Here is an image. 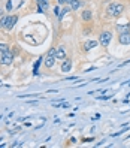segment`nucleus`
<instances>
[{"label": "nucleus", "instance_id": "obj_1", "mask_svg": "<svg viewBox=\"0 0 130 148\" xmlns=\"http://www.w3.org/2000/svg\"><path fill=\"white\" fill-rule=\"evenodd\" d=\"M123 11H124V5H123V3L112 2V3L108 5V12H109V15H112V16H120L121 14H123Z\"/></svg>", "mask_w": 130, "mask_h": 148}, {"label": "nucleus", "instance_id": "obj_2", "mask_svg": "<svg viewBox=\"0 0 130 148\" xmlns=\"http://www.w3.org/2000/svg\"><path fill=\"white\" fill-rule=\"evenodd\" d=\"M55 48H51L49 51H48V56H47V58H45V62H43V64H45V67H53L54 66V63H55Z\"/></svg>", "mask_w": 130, "mask_h": 148}, {"label": "nucleus", "instance_id": "obj_3", "mask_svg": "<svg viewBox=\"0 0 130 148\" xmlns=\"http://www.w3.org/2000/svg\"><path fill=\"white\" fill-rule=\"evenodd\" d=\"M14 60V54L11 53V49H6L2 53V58H0V63H2L3 66H9L12 63Z\"/></svg>", "mask_w": 130, "mask_h": 148}, {"label": "nucleus", "instance_id": "obj_4", "mask_svg": "<svg viewBox=\"0 0 130 148\" xmlns=\"http://www.w3.org/2000/svg\"><path fill=\"white\" fill-rule=\"evenodd\" d=\"M111 39H112V33L111 32H102L100 33V39H99V43L102 47H108L109 45V42H111Z\"/></svg>", "mask_w": 130, "mask_h": 148}, {"label": "nucleus", "instance_id": "obj_5", "mask_svg": "<svg viewBox=\"0 0 130 148\" xmlns=\"http://www.w3.org/2000/svg\"><path fill=\"white\" fill-rule=\"evenodd\" d=\"M118 42L121 43V45H130V32L120 33L118 34Z\"/></svg>", "mask_w": 130, "mask_h": 148}, {"label": "nucleus", "instance_id": "obj_6", "mask_svg": "<svg viewBox=\"0 0 130 148\" xmlns=\"http://www.w3.org/2000/svg\"><path fill=\"white\" fill-rule=\"evenodd\" d=\"M60 69H62V72H70V69H72V60L70 58H64L63 60V63H62V67H60Z\"/></svg>", "mask_w": 130, "mask_h": 148}, {"label": "nucleus", "instance_id": "obj_7", "mask_svg": "<svg viewBox=\"0 0 130 148\" xmlns=\"http://www.w3.org/2000/svg\"><path fill=\"white\" fill-rule=\"evenodd\" d=\"M36 3H38V11L39 12H45V9H48L49 0H36Z\"/></svg>", "mask_w": 130, "mask_h": 148}, {"label": "nucleus", "instance_id": "obj_8", "mask_svg": "<svg viewBox=\"0 0 130 148\" xmlns=\"http://www.w3.org/2000/svg\"><path fill=\"white\" fill-rule=\"evenodd\" d=\"M55 58L57 60H64L66 58V51L63 47H57L55 48Z\"/></svg>", "mask_w": 130, "mask_h": 148}, {"label": "nucleus", "instance_id": "obj_9", "mask_svg": "<svg viewBox=\"0 0 130 148\" xmlns=\"http://www.w3.org/2000/svg\"><path fill=\"white\" fill-rule=\"evenodd\" d=\"M16 21H18V15H12V16H9V18H8V23H6V29H8V30H11L14 25H15Z\"/></svg>", "mask_w": 130, "mask_h": 148}, {"label": "nucleus", "instance_id": "obj_10", "mask_svg": "<svg viewBox=\"0 0 130 148\" xmlns=\"http://www.w3.org/2000/svg\"><path fill=\"white\" fill-rule=\"evenodd\" d=\"M96 47H97V40H88V42L84 43V51H90Z\"/></svg>", "mask_w": 130, "mask_h": 148}, {"label": "nucleus", "instance_id": "obj_11", "mask_svg": "<svg viewBox=\"0 0 130 148\" xmlns=\"http://www.w3.org/2000/svg\"><path fill=\"white\" fill-rule=\"evenodd\" d=\"M117 32H118V34L120 33H127V32H130V25L129 24H124V25H121V24H117Z\"/></svg>", "mask_w": 130, "mask_h": 148}, {"label": "nucleus", "instance_id": "obj_12", "mask_svg": "<svg viewBox=\"0 0 130 148\" xmlns=\"http://www.w3.org/2000/svg\"><path fill=\"white\" fill-rule=\"evenodd\" d=\"M69 6H70L72 11H78L81 8V0H70V2H69Z\"/></svg>", "mask_w": 130, "mask_h": 148}, {"label": "nucleus", "instance_id": "obj_13", "mask_svg": "<svg viewBox=\"0 0 130 148\" xmlns=\"http://www.w3.org/2000/svg\"><path fill=\"white\" fill-rule=\"evenodd\" d=\"M91 16H93V14H91L90 9L82 11V21H90V20H91Z\"/></svg>", "mask_w": 130, "mask_h": 148}, {"label": "nucleus", "instance_id": "obj_14", "mask_svg": "<svg viewBox=\"0 0 130 148\" xmlns=\"http://www.w3.org/2000/svg\"><path fill=\"white\" fill-rule=\"evenodd\" d=\"M6 49H9V48H8V45H6V43H0V51L3 53V51H6Z\"/></svg>", "mask_w": 130, "mask_h": 148}, {"label": "nucleus", "instance_id": "obj_15", "mask_svg": "<svg viewBox=\"0 0 130 148\" xmlns=\"http://www.w3.org/2000/svg\"><path fill=\"white\" fill-rule=\"evenodd\" d=\"M39 64H40V58L38 60V63H36V66H34V71H33V73H34V75H38V67H39Z\"/></svg>", "mask_w": 130, "mask_h": 148}, {"label": "nucleus", "instance_id": "obj_16", "mask_svg": "<svg viewBox=\"0 0 130 148\" xmlns=\"http://www.w3.org/2000/svg\"><path fill=\"white\" fill-rule=\"evenodd\" d=\"M6 9H8V11H11V9H12V0H8V3H6Z\"/></svg>", "mask_w": 130, "mask_h": 148}, {"label": "nucleus", "instance_id": "obj_17", "mask_svg": "<svg viewBox=\"0 0 130 148\" xmlns=\"http://www.w3.org/2000/svg\"><path fill=\"white\" fill-rule=\"evenodd\" d=\"M70 0H57V3L58 5H64V3H69Z\"/></svg>", "mask_w": 130, "mask_h": 148}, {"label": "nucleus", "instance_id": "obj_18", "mask_svg": "<svg viewBox=\"0 0 130 148\" xmlns=\"http://www.w3.org/2000/svg\"><path fill=\"white\" fill-rule=\"evenodd\" d=\"M2 15H3V11H2V9H0V18H2Z\"/></svg>", "mask_w": 130, "mask_h": 148}, {"label": "nucleus", "instance_id": "obj_19", "mask_svg": "<svg viewBox=\"0 0 130 148\" xmlns=\"http://www.w3.org/2000/svg\"><path fill=\"white\" fill-rule=\"evenodd\" d=\"M129 25H130V24H129Z\"/></svg>", "mask_w": 130, "mask_h": 148}]
</instances>
